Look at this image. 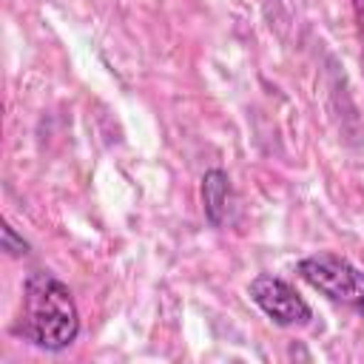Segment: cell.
I'll return each instance as SVG.
<instances>
[{"label": "cell", "mask_w": 364, "mask_h": 364, "mask_svg": "<svg viewBox=\"0 0 364 364\" xmlns=\"http://www.w3.org/2000/svg\"><path fill=\"white\" fill-rule=\"evenodd\" d=\"M11 333L51 353L74 344L80 336V310L71 290L46 270L31 273L23 284V301Z\"/></svg>", "instance_id": "6da1fadb"}, {"label": "cell", "mask_w": 364, "mask_h": 364, "mask_svg": "<svg viewBox=\"0 0 364 364\" xmlns=\"http://www.w3.org/2000/svg\"><path fill=\"white\" fill-rule=\"evenodd\" d=\"M299 276L336 304L364 316V270L336 253H316L299 262Z\"/></svg>", "instance_id": "7a4b0ae2"}, {"label": "cell", "mask_w": 364, "mask_h": 364, "mask_svg": "<svg viewBox=\"0 0 364 364\" xmlns=\"http://www.w3.org/2000/svg\"><path fill=\"white\" fill-rule=\"evenodd\" d=\"M247 296L279 327H301L313 318L310 304L296 293V287L273 273H259L256 279H250Z\"/></svg>", "instance_id": "3957f363"}, {"label": "cell", "mask_w": 364, "mask_h": 364, "mask_svg": "<svg viewBox=\"0 0 364 364\" xmlns=\"http://www.w3.org/2000/svg\"><path fill=\"white\" fill-rule=\"evenodd\" d=\"M233 188H230V176L222 168H210L202 176V208L205 216L213 228H225L233 216Z\"/></svg>", "instance_id": "277c9868"}, {"label": "cell", "mask_w": 364, "mask_h": 364, "mask_svg": "<svg viewBox=\"0 0 364 364\" xmlns=\"http://www.w3.org/2000/svg\"><path fill=\"white\" fill-rule=\"evenodd\" d=\"M0 242H3V250L9 253V256H26L28 253V242L6 222L3 225V230H0Z\"/></svg>", "instance_id": "5b68a950"}, {"label": "cell", "mask_w": 364, "mask_h": 364, "mask_svg": "<svg viewBox=\"0 0 364 364\" xmlns=\"http://www.w3.org/2000/svg\"><path fill=\"white\" fill-rule=\"evenodd\" d=\"M353 6V17H355V31L361 40V54H364V0H350Z\"/></svg>", "instance_id": "8992f818"}]
</instances>
